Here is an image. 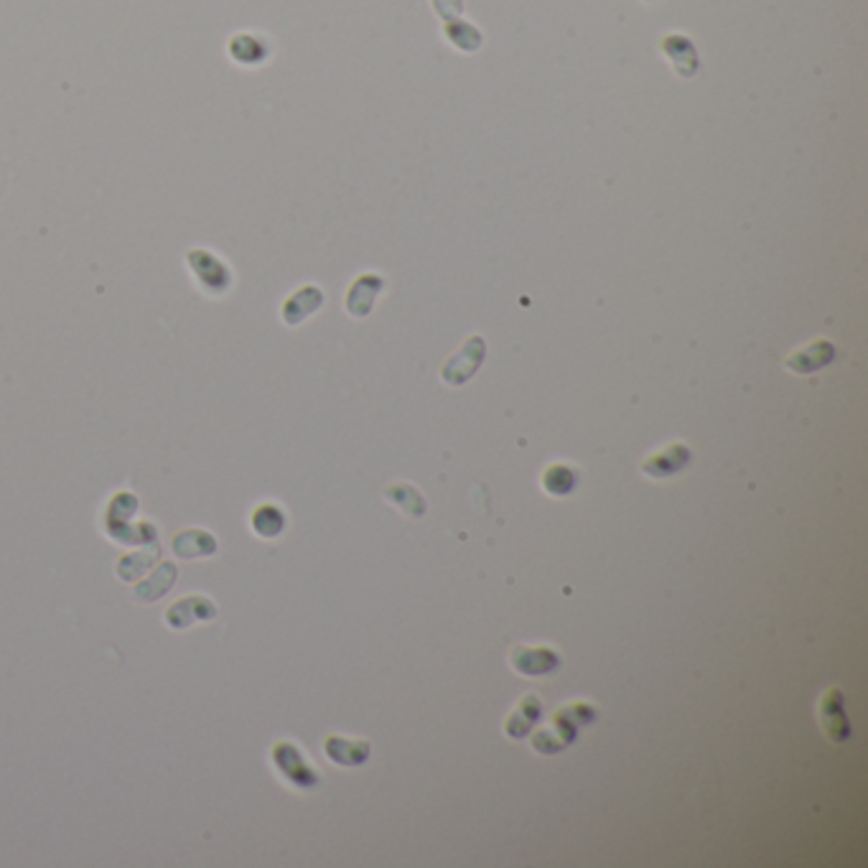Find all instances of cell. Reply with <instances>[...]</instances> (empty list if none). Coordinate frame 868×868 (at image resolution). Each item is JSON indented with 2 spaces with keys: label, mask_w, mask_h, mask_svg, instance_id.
<instances>
[{
  "label": "cell",
  "mask_w": 868,
  "mask_h": 868,
  "mask_svg": "<svg viewBox=\"0 0 868 868\" xmlns=\"http://www.w3.org/2000/svg\"><path fill=\"white\" fill-rule=\"evenodd\" d=\"M543 718V703L535 693L525 695V698L517 703L510 711V716L504 718V734L510 739H525L527 734H532V728L538 726V721Z\"/></svg>",
  "instance_id": "4"
},
{
  "label": "cell",
  "mask_w": 868,
  "mask_h": 868,
  "mask_svg": "<svg viewBox=\"0 0 868 868\" xmlns=\"http://www.w3.org/2000/svg\"><path fill=\"white\" fill-rule=\"evenodd\" d=\"M326 754L331 762L342 764V767H357V764L367 762L370 756V741L364 739H344V736H329L324 744Z\"/></svg>",
  "instance_id": "6"
},
{
  "label": "cell",
  "mask_w": 868,
  "mask_h": 868,
  "mask_svg": "<svg viewBox=\"0 0 868 868\" xmlns=\"http://www.w3.org/2000/svg\"><path fill=\"white\" fill-rule=\"evenodd\" d=\"M830 359H833V344L815 342V344H810L807 349H802V352H797L787 364H790V370L802 372V375H805V372L820 370V367H823V364H828Z\"/></svg>",
  "instance_id": "8"
},
{
  "label": "cell",
  "mask_w": 868,
  "mask_h": 868,
  "mask_svg": "<svg viewBox=\"0 0 868 868\" xmlns=\"http://www.w3.org/2000/svg\"><path fill=\"white\" fill-rule=\"evenodd\" d=\"M510 667L517 675H525V678L553 675L560 667V655L553 647H527V644H517L510 652Z\"/></svg>",
  "instance_id": "2"
},
{
  "label": "cell",
  "mask_w": 868,
  "mask_h": 868,
  "mask_svg": "<svg viewBox=\"0 0 868 868\" xmlns=\"http://www.w3.org/2000/svg\"><path fill=\"white\" fill-rule=\"evenodd\" d=\"M576 484H578V476L571 466L555 464V466H548L543 474L545 492L553 494V497H566V494H571L573 489H576Z\"/></svg>",
  "instance_id": "9"
},
{
  "label": "cell",
  "mask_w": 868,
  "mask_h": 868,
  "mask_svg": "<svg viewBox=\"0 0 868 868\" xmlns=\"http://www.w3.org/2000/svg\"><path fill=\"white\" fill-rule=\"evenodd\" d=\"M596 721V708L591 703H583L576 700L571 706L558 708L550 718V723L545 728H540L538 734L532 736V749L540 751V754H558V751L568 749V746L576 741L578 731L588 723Z\"/></svg>",
  "instance_id": "1"
},
{
  "label": "cell",
  "mask_w": 868,
  "mask_h": 868,
  "mask_svg": "<svg viewBox=\"0 0 868 868\" xmlns=\"http://www.w3.org/2000/svg\"><path fill=\"white\" fill-rule=\"evenodd\" d=\"M843 693L838 688L825 690L820 698V721H823V731L828 739L846 741L851 736V723H848L846 711H843Z\"/></svg>",
  "instance_id": "3"
},
{
  "label": "cell",
  "mask_w": 868,
  "mask_h": 868,
  "mask_svg": "<svg viewBox=\"0 0 868 868\" xmlns=\"http://www.w3.org/2000/svg\"><path fill=\"white\" fill-rule=\"evenodd\" d=\"M690 461V451L688 446H683V443H672V446L662 448V451H657L655 456H650V459L642 464L644 474L650 476H672L678 474V471H683L685 466H688Z\"/></svg>",
  "instance_id": "5"
},
{
  "label": "cell",
  "mask_w": 868,
  "mask_h": 868,
  "mask_svg": "<svg viewBox=\"0 0 868 868\" xmlns=\"http://www.w3.org/2000/svg\"><path fill=\"white\" fill-rule=\"evenodd\" d=\"M385 497L390 499V502L398 504L405 515L410 517L426 515V502H423V497H420L410 484H392V487L385 489Z\"/></svg>",
  "instance_id": "10"
},
{
  "label": "cell",
  "mask_w": 868,
  "mask_h": 868,
  "mask_svg": "<svg viewBox=\"0 0 868 868\" xmlns=\"http://www.w3.org/2000/svg\"><path fill=\"white\" fill-rule=\"evenodd\" d=\"M275 762L280 764V769L286 772V777L291 779V782H296L298 787H314V784L319 782L316 772L303 762L301 751H298L296 746L291 744L275 746Z\"/></svg>",
  "instance_id": "7"
}]
</instances>
